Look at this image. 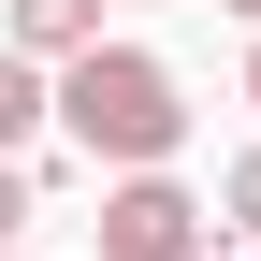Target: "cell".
Returning a JSON list of instances; mask_svg holds the SVG:
<instances>
[{
	"label": "cell",
	"instance_id": "obj_2",
	"mask_svg": "<svg viewBox=\"0 0 261 261\" xmlns=\"http://www.w3.org/2000/svg\"><path fill=\"white\" fill-rule=\"evenodd\" d=\"M203 218L174 189V160H145V174H102V261H203Z\"/></svg>",
	"mask_w": 261,
	"mask_h": 261
},
{
	"label": "cell",
	"instance_id": "obj_9",
	"mask_svg": "<svg viewBox=\"0 0 261 261\" xmlns=\"http://www.w3.org/2000/svg\"><path fill=\"white\" fill-rule=\"evenodd\" d=\"M0 261H29V247H0Z\"/></svg>",
	"mask_w": 261,
	"mask_h": 261
},
{
	"label": "cell",
	"instance_id": "obj_4",
	"mask_svg": "<svg viewBox=\"0 0 261 261\" xmlns=\"http://www.w3.org/2000/svg\"><path fill=\"white\" fill-rule=\"evenodd\" d=\"M0 29L29 58H73V44H102V0H0Z\"/></svg>",
	"mask_w": 261,
	"mask_h": 261
},
{
	"label": "cell",
	"instance_id": "obj_1",
	"mask_svg": "<svg viewBox=\"0 0 261 261\" xmlns=\"http://www.w3.org/2000/svg\"><path fill=\"white\" fill-rule=\"evenodd\" d=\"M58 130H73L87 174H145V160L189 145V87L160 44H73L58 58Z\"/></svg>",
	"mask_w": 261,
	"mask_h": 261
},
{
	"label": "cell",
	"instance_id": "obj_6",
	"mask_svg": "<svg viewBox=\"0 0 261 261\" xmlns=\"http://www.w3.org/2000/svg\"><path fill=\"white\" fill-rule=\"evenodd\" d=\"M218 232H247V247H261V145L232 160V174H218Z\"/></svg>",
	"mask_w": 261,
	"mask_h": 261
},
{
	"label": "cell",
	"instance_id": "obj_7",
	"mask_svg": "<svg viewBox=\"0 0 261 261\" xmlns=\"http://www.w3.org/2000/svg\"><path fill=\"white\" fill-rule=\"evenodd\" d=\"M247 102H261V29H247Z\"/></svg>",
	"mask_w": 261,
	"mask_h": 261
},
{
	"label": "cell",
	"instance_id": "obj_10",
	"mask_svg": "<svg viewBox=\"0 0 261 261\" xmlns=\"http://www.w3.org/2000/svg\"><path fill=\"white\" fill-rule=\"evenodd\" d=\"M203 261H218V247H203Z\"/></svg>",
	"mask_w": 261,
	"mask_h": 261
},
{
	"label": "cell",
	"instance_id": "obj_5",
	"mask_svg": "<svg viewBox=\"0 0 261 261\" xmlns=\"http://www.w3.org/2000/svg\"><path fill=\"white\" fill-rule=\"evenodd\" d=\"M29 218H44V160H15V145H0V247H15Z\"/></svg>",
	"mask_w": 261,
	"mask_h": 261
},
{
	"label": "cell",
	"instance_id": "obj_8",
	"mask_svg": "<svg viewBox=\"0 0 261 261\" xmlns=\"http://www.w3.org/2000/svg\"><path fill=\"white\" fill-rule=\"evenodd\" d=\"M232 15H247V29H261V0H232Z\"/></svg>",
	"mask_w": 261,
	"mask_h": 261
},
{
	"label": "cell",
	"instance_id": "obj_3",
	"mask_svg": "<svg viewBox=\"0 0 261 261\" xmlns=\"http://www.w3.org/2000/svg\"><path fill=\"white\" fill-rule=\"evenodd\" d=\"M44 116H58V58H29L15 29H0V145L29 160V145H44Z\"/></svg>",
	"mask_w": 261,
	"mask_h": 261
}]
</instances>
